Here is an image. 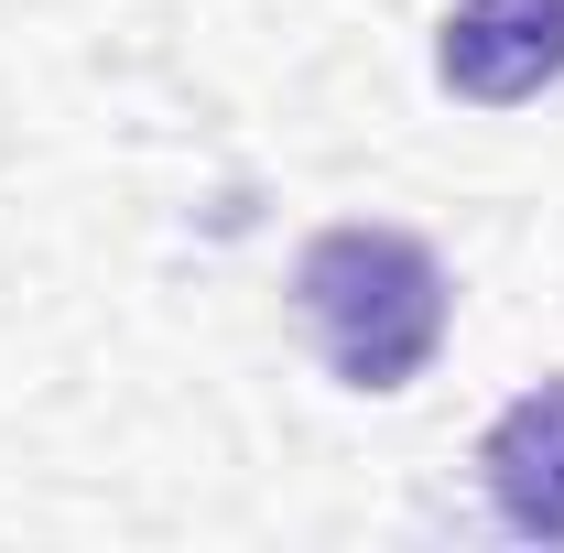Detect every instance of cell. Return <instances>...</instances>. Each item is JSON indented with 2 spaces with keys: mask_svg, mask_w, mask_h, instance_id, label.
Masks as SVG:
<instances>
[{
  "mask_svg": "<svg viewBox=\"0 0 564 553\" xmlns=\"http://www.w3.org/2000/svg\"><path fill=\"white\" fill-rule=\"evenodd\" d=\"M478 478H489V510L521 543H564V369L532 380V391L489 423Z\"/></svg>",
  "mask_w": 564,
  "mask_h": 553,
  "instance_id": "obj_3",
  "label": "cell"
},
{
  "mask_svg": "<svg viewBox=\"0 0 564 553\" xmlns=\"http://www.w3.org/2000/svg\"><path fill=\"white\" fill-rule=\"evenodd\" d=\"M445 261L391 217H337L293 261V315L337 391H413L445 347Z\"/></svg>",
  "mask_w": 564,
  "mask_h": 553,
  "instance_id": "obj_1",
  "label": "cell"
},
{
  "mask_svg": "<svg viewBox=\"0 0 564 553\" xmlns=\"http://www.w3.org/2000/svg\"><path fill=\"white\" fill-rule=\"evenodd\" d=\"M434 76L467 109H521L564 76V0H456L434 33Z\"/></svg>",
  "mask_w": 564,
  "mask_h": 553,
  "instance_id": "obj_2",
  "label": "cell"
}]
</instances>
